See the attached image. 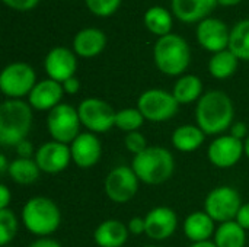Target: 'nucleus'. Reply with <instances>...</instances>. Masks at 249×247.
<instances>
[{
	"mask_svg": "<svg viewBox=\"0 0 249 247\" xmlns=\"http://www.w3.org/2000/svg\"><path fill=\"white\" fill-rule=\"evenodd\" d=\"M146 247H156V246H146Z\"/></svg>",
	"mask_w": 249,
	"mask_h": 247,
	"instance_id": "46",
	"label": "nucleus"
},
{
	"mask_svg": "<svg viewBox=\"0 0 249 247\" xmlns=\"http://www.w3.org/2000/svg\"><path fill=\"white\" fill-rule=\"evenodd\" d=\"M236 223L244 230H249V204H245L241 207V210L236 215Z\"/></svg>",
	"mask_w": 249,
	"mask_h": 247,
	"instance_id": "36",
	"label": "nucleus"
},
{
	"mask_svg": "<svg viewBox=\"0 0 249 247\" xmlns=\"http://www.w3.org/2000/svg\"><path fill=\"white\" fill-rule=\"evenodd\" d=\"M70 151H71L73 162L79 167L88 169L98 163L102 147L98 137L93 132H82L71 143Z\"/></svg>",
	"mask_w": 249,
	"mask_h": 247,
	"instance_id": "17",
	"label": "nucleus"
},
{
	"mask_svg": "<svg viewBox=\"0 0 249 247\" xmlns=\"http://www.w3.org/2000/svg\"><path fill=\"white\" fill-rule=\"evenodd\" d=\"M155 63L158 68L168 76L182 74L190 64V47L187 41L175 33L160 36L155 45Z\"/></svg>",
	"mask_w": 249,
	"mask_h": 247,
	"instance_id": "4",
	"label": "nucleus"
},
{
	"mask_svg": "<svg viewBox=\"0 0 249 247\" xmlns=\"http://www.w3.org/2000/svg\"><path fill=\"white\" fill-rule=\"evenodd\" d=\"M229 49L238 60L249 61V19L238 22L231 31Z\"/></svg>",
	"mask_w": 249,
	"mask_h": 247,
	"instance_id": "27",
	"label": "nucleus"
},
{
	"mask_svg": "<svg viewBox=\"0 0 249 247\" xmlns=\"http://www.w3.org/2000/svg\"><path fill=\"white\" fill-rule=\"evenodd\" d=\"M9 166H10V163H7L6 156L1 154V156H0V173L4 175L6 172H9Z\"/></svg>",
	"mask_w": 249,
	"mask_h": 247,
	"instance_id": "42",
	"label": "nucleus"
},
{
	"mask_svg": "<svg viewBox=\"0 0 249 247\" xmlns=\"http://www.w3.org/2000/svg\"><path fill=\"white\" fill-rule=\"evenodd\" d=\"M3 247H9V246H3Z\"/></svg>",
	"mask_w": 249,
	"mask_h": 247,
	"instance_id": "47",
	"label": "nucleus"
},
{
	"mask_svg": "<svg viewBox=\"0 0 249 247\" xmlns=\"http://www.w3.org/2000/svg\"><path fill=\"white\" fill-rule=\"evenodd\" d=\"M235 108L232 99L222 90H210L198 99L196 119L207 135L222 134L232 127Z\"/></svg>",
	"mask_w": 249,
	"mask_h": 247,
	"instance_id": "1",
	"label": "nucleus"
},
{
	"mask_svg": "<svg viewBox=\"0 0 249 247\" xmlns=\"http://www.w3.org/2000/svg\"><path fill=\"white\" fill-rule=\"evenodd\" d=\"M139 189V178L131 167L118 166L112 169L105 179V194L112 202H128Z\"/></svg>",
	"mask_w": 249,
	"mask_h": 247,
	"instance_id": "11",
	"label": "nucleus"
},
{
	"mask_svg": "<svg viewBox=\"0 0 249 247\" xmlns=\"http://www.w3.org/2000/svg\"><path fill=\"white\" fill-rule=\"evenodd\" d=\"M244 147H245V154L249 157V135L247 137V140H245V143H244Z\"/></svg>",
	"mask_w": 249,
	"mask_h": 247,
	"instance_id": "45",
	"label": "nucleus"
},
{
	"mask_svg": "<svg viewBox=\"0 0 249 247\" xmlns=\"http://www.w3.org/2000/svg\"><path fill=\"white\" fill-rule=\"evenodd\" d=\"M242 0H219V3L222 4V6H235V4H238V3H241Z\"/></svg>",
	"mask_w": 249,
	"mask_h": 247,
	"instance_id": "43",
	"label": "nucleus"
},
{
	"mask_svg": "<svg viewBox=\"0 0 249 247\" xmlns=\"http://www.w3.org/2000/svg\"><path fill=\"white\" fill-rule=\"evenodd\" d=\"M10 178L20 185H31L39 176V167L35 160L31 159H16L9 166Z\"/></svg>",
	"mask_w": 249,
	"mask_h": 247,
	"instance_id": "29",
	"label": "nucleus"
},
{
	"mask_svg": "<svg viewBox=\"0 0 249 247\" xmlns=\"http://www.w3.org/2000/svg\"><path fill=\"white\" fill-rule=\"evenodd\" d=\"M124 144H125V148L133 153L134 156L136 154H140L142 151H144L147 148L146 146V138L143 134L137 132V131H133V132H128L125 140H124Z\"/></svg>",
	"mask_w": 249,
	"mask_h": 247,
	"instance_id": "33",
	"label": "nucleus"
},
{
	"mask_svg": "<svg viewBox=\"0 0 249 247\" xmlns=\"http://www.w3.org/2000/svg\"><path fill=\"white\" fill-rule=\"evenodd\" d=\"M39 0H3L4 4H7L9 7L19 10V12H28L32 10Z\"/></svg>",
	"mask_w": 249,
	"mask_h": 247,
	"instance_id": "34",
	"label": "nucleus"
},
{
	"mask_svg": "<svg viewBox=\"0 0 249 247\" xmlns=\"http://www.w3.org/2000/svg\"><path fill=\"white\" fill-rule=\"evenodd\" d=\"M178 102L172 93L160 89H150L140 95L137 100V109L144 119L152 122L169 121L178 112Z\"/></svg>",
	"mask_w": 249,
	"mask_h": 247,
	"instance_id": "6",
	"label": "nucleus"
},
{
	"mask_svg": "<svg viewBox=\"0 0 249 247\" xmlns=\"http://www.w3.org/2000/svg\"><path fill=\"white\" fill-rule=\"evenodd\" d=\"M63 89L69 95H76L79 92V89H80V83H79V80L76 77H70L69 80H66L63 83Z\"/></svg>",
	"mask_w": 249,
	"mask_h": 247,
	"instance_id": "39",
	"label": "nucleus"
},
{
	"mask_svg": "<svg viewBox=\"0 0 249 247\" xmlns=\"http://www.w3.org/2000/svg\"><path fill=\"white\" fill-rule=\"evenodd\" d=\"M206 134L196 125H181L172 134V144L177 150L190 153L204 143Z\"/></svg>",
	"mask_w": 249,
	"mask_h": 247,
	"instance_id": "23",
	"label": "nucleus"
},
{
	"mask_svg": "<svg viewBox=\"0 0 249 247\" xmlns=\"http://www.w3.org/2000/svg\"><path fill=\"white\" fill-rule=\"evenodd\" d=\"M64 89L61 83L53 79L42 80L36 83L29 93V105L36 111H51L57 105H60Z\"/></svg>",
	"mask_w": 249,
	"mask_h": 247,
	"instance_id": "18",
	"label": "nucleus"
},
{
	"mask_svg": "<svg viewBox=\"0 0 249 247\" xmlns=\"http://www.w3.org/2000/svg\"><path fill=\"white\" fill-rule=\"evenodd\" d=\"M79 118L90 132H107L115 125L117 112L112 106L101 99H85L79 108Z\"/></svg>",
	"mask_w": 249,
	"mask_h": 247,
	"instance_id": "10",
	"label": "nucleus"
},
{
	"mask_svg": "<svg viewBox=\"0 0 249 247\" xmlns=\"http://www.w3.org/2000/svg\"><path fill=\"white\" fill-rule=\"evenodd\" d=\"M245 230L236 221L220 224L214 234V245L217 247H245Z\"/></svg>",
	"mask_w": 249,
	"mask_h": 247,
	"instance_id": "24",
	"label": "nucleus"
},
{
	"mask_svg": "<svg viewBox=\"0 0 249 247\" xmlns=\"http://www.w3.org/2000/svg\"><path fill=\"white\" fill-rule=\"evenodd\" d=\"M10 199H12V194L9 188L6 185H1L0 186V210H6L7 205L10 204Z\"/></svg>",
	"mask_w": 249,
	"mask_h": 247,
	"instance_id": "40",
	"label": "nucleus"
},
{
	"mask_svg": "<svg viewBox=\"0 0 249 247\" xmlns=\"http://www.w3.org/2000/svg\"><path fill=\"white\" fill-rule=\"evenodd\" d=\"M22 220L28 231L44 237L58 229L61 214L58 207L50 198L35 197L25 204L22 210Z\"/></svg>",
	"mask_w": 249,
	"mask_h": 247,
	"instance_id": "5",
	"label": "nucleus"
},
{
	"mask_svg": "<svg viewBox=\"0 0 249 247\" xmlns=\"http://www.w3.org/2000/svg\"><path fill=\"white\" fill-rule=\"evenodd\" d=\"M121 0H86L88 9L98 16H109L120 7Z\"/></svg>",
	"mask_w": 249,
	"mask_h": 247,
	"instance_id": "32",
	"label": "nucleus"
},
{
	"mask_svg": "<svg viewBox=\"0 0 249 247\" xmlns=\"http://www.w3.org/2000/svg\"><path fill=\"white\" fill-rule=\"evenodd\" d=\"M245 151L244 143L232 135H222L216 138L209 147L210 162L220 169L235 166Z\"/></svg>",
	"mask_w": 249,
	"mask_h": 247,
	"instance_id": "13",
	"label": "nucleus"
},
{
	"mask_svg": "<svg viewBox=\"0 0 249 247\" xmlns=\"http://www.w3.org/2000/svg\"><path fill=\"white\" fill-rule=\"evenodd\" d=\"M219 0H172L175 16L185 23L204 20L214 10Z\"/></svg>",
	"mask_w": 249,
	"mask_h": 247,
	"instance_id": "19",
	"label": "nucleus"
},
{
	"mask_svg": "<svg viewBox=\"0 0 249 247\" xmlns=\"http://www.w3.org/2000/svg\"><path fill=\"white\" fill-rule=\"evenodd\" d=\"M247 132H248V128H247V125L244 122H236V124H233L231 127V135L241 140V141L245 138Z\"/></svg>",
	"mask_w": 249,
	"mask_h": 247,
	"instance_id": "38",
	"label": "nucleus"
},
{
	"mask_svg": "<svg viewBox=\"0 0 249 247\" xmlns=\"http://www.w3.org/2000/svg\"><path fill=\"white\" fill-rule=\"evenodd\" d=\"M144 223L147 237L153 240H166L175 233L178 218L174 210L168 207H156L147 213Z\"/></svg>",
	"mask_w": 249,
	"mask_h": 247,
	"instance_id": "15",
	"label": "nucleus"
},
{
	"mask_svg": "<svg viewBox=\"0 0 249 247\" xmlns=\"http://www.w3.org/2000/svg\"><path fill=\"white\" fill-rule=\"evenodd\" d=\"M128 227L118 220H107L98 226L93 239L99 247H123L128 239Z\"/></svg>",
	"mask_w": 249,
	"mask_h": 247,
	"instance_id": "21",
	"label": "nucleus"
},
{
	"mask_svg": "<svg viewBox=\"0 0 249 247\" xmlns=\"http://www.w3.org/2000/svg\"><path fill=\"white\" fill-rule=\"evenodd\" d=\"M44 66L50 79L58 83H64L70 77H74L77 63L74 54L70 49L64 47H57L47 54Z\"/></svg>",
	"mask_w": 249,
	"mask_h": 247,
	"instance_id": "16",
	"label": "nucleus"
},
{
	"mask_svg": "<svg viewBox=\"0 0 249 247\" xmlns=\"http://www.w3.org/2000/svg\"><path fill=\"white\" fill-rule=\"evenodd\" d=\"M28 247H61V245L53 239H39V240L31 243Z\"/></svg>",
	"mask_w": 249,
	"mask_h": 247,
	"instance_id": "41",
	"label": "nucleus"
},
{
	"mask_svg": "<svg viewBox=\"0 0 249 247\" xmlns=\"http://www.w3.org/2000/svg\"><path fill=\"white\" fill-rule=\"evenodd\" d=\"M36 74L26 63H12L0 74V89L10 99H19L29 95L35 87Z\"/></svg>",
	"mask_w": 249,
	"mask_h": 247,
	"instance_id": "8",
	"label": "nucleus"
},
{
	"mask_svg": "<svg viewBox=\"0 0 249 247\" xmlns=\"http://www.w3.org/2000/svg\"><path fill=\"white\" fill-rule=\"evenodd\" d=\"M241 207V197L231 186H219L213 189L204 201V213H207L213 221L222 224L233 221Z\"/></svg>",
	"mask_w": 249,
	"mask_h": 247,
	"instance_id": "9",
	"label": "nucleus"
},
{
	"mask_svg": "<svg viewBox=\"0 0 249 247\" xmlns=\"http://www.w3.org/2000/svg\"><path fill=\"white\" fill-rule=\"evenodd\" d=\"M18 231V220L15 214L6 208L0 210V245L7 246L9 242L13 240Z\"/></svg>",
	"mask_w": 249,
	"mask_h": 247,
	"instance_id": "31",
	"label": "nucleus"
},
{
	"mask_svg": "<svg viewBox=\"0 0 249 247\" xmlns=\"http://www.w3.org/2000/svg\"><path fill=\"white\" fill-rule=\"evenodd\" d=\"M184 231L185 236L194 243L207 242L214 231V221L207 213H193L184 223Z\"/></svg>",
	"mask_w": 249,
	"mask_h": 247,
	"instance_id": "22",
	"label": "nucleus"
},
{
	"mask_svg": "<svg viewBox=\"0 0 249 247\" xmlns=\"http://www.w3.org/2000/svg\"><path fill=\"white\" fill-rule=\"evenodd\" d=\"M80 118L77 109L67 103H60L50 111L47 127L54 141L69 144L76 140L80 128Z\"/></svg>",
	"mask_w": 249,
	"mask_h": 247,
	"instance_id": "7",
	"label": "nucleus"
},
{
	"mask_svg": "<svg viewBox=\"0 0 249 247\" xmlns=\"http://www.w3.org/2000/svg\"><path fill=\"white\" fill-rule=\"evenodd\" d=\"M231 31L226 23L216 17H206L198 23L197 28V39L200 45L212 52H220L229 48Z\"/></svg>",
	"mask_w": 249,
	"mask_h": 247,
	"instance_id": "12",
	"label": "nucleus"
},
{
	"mask_svg": "<svg viewBox=\"0 0 249 247\" xmlns=\"http://www.w3.org/2000/svg\"><path fill=\"white\" fill-rule=\"evenodd\" d=\"M144 25L152 33L165 36V35L171 33L172 17L166 9H163L160 6H153L144 13Z\"/></svg>",
	"mask_w": 249,
	"mask_h": 247,
	"instance_id": "28",
	"label": "nucleus"
},
{
	"mask_svg": "<svg viewBox=\"0 0 249 247\" xmlns=\"http://www.w3.org/2000/svg\"><path fill=\"white\" fill-rule=\"evenodd\" d=\"M16 151H18V154H19L22 159H29L31 154L34 153V147H32V144H31L29 141L23 140V141H20V143L16 146Z\"/></svg>",
	"mask_w": 249,
	"mask_h": 247,
	"instance_id": "37",
	"label": "nucleus"
},
{
	"mask_svg": "<svg viewBox=\"0 0 249 247\" xmlns=\"http://www.w3.org/2000/svg\"><path fill=\"white\" fill-rule=\"evenodd\" d=\"M32 125L31 105L20 99L4 100L0 106V144L4 147L18 146L26 140Z\"/></svg>",
	"mask_w": 249,
	"mask_h": 247,
	"instance_id": "2",
	"label": "nucleus"
},
{
	"mask_svg": "<svg viewBox=\"0 0 249 247\" xmlns=\"http://www.w3.org/2000/svg\"><path fill=\"white\" fill-rule=\"evenodd\" d=\"M131 169L139 181L147 185H160L174 175L175 160L171 151L163 147H147L134 156Z\"/></svg>",
	"mask_w": 249,
	"mask_h": 247,
	"instance_id": "3",
	"label": "nucleus"
},
{
	"mask_svg": "<svg viewBox=\"0 0 249 247\" xmlns=\"http://www.w3.org/2000/svg\"><path fill=\"white\" fill-rule=\"evenodd\" d=\"M128 231L131 234H142V233H146V223H144V218H140V217H134L130 220L128 223Z\"/></svg>",
	"mask_w": 249,
	"mask_h": 247,
	"instance_id": "35",
	"label": "nucleus"
},
{
	"mask_svg": "<svg viewBox=\"0 0 249 247\" xmlns=\"http://www.w3.org/2000/svg\"><path fill=\"white\" fill-rule=\"evenodd\" d=\"M71 159V151L67 144L50 141L42 144L35 153V162L39 170L45 173H58L64 170Z\"/></svg>",
	"mask_w": 249,
	"mask_h": 247,
	"instance_id": "14",
	"label": "nucleus"
},
{
	"mask_svg": "<svg viewBox=\"0 0 249 247\" xmlns=\"http://www.w3.org/2000/svg\"><path fill=\"white\" fill-rule=\"evenodd\" d=\"M144 122V116L142 115V112L139 109H123L120 112H117L115 116V125L125 132H133L136 130H139Z\"/></svg>",
	"mask_w": 249,
	"mask_h": 247,
	"instance_id": "30",
	"label": "nucleus"
},
{
	"mask_svg": "<svg viewBox=\"0 0 249 247\" xmlns=\"http://www.w3.org/2000/svg\"><path fill=\"white\" fill-rule=\"evenodd\" d=\"M190 247H217L214 243H212V242H200V243H194L193 246Z\"/></svg>",
	"mask_w": 249,
	"mask_h": 247,
	"instance_id": "44",
	"label": "nucleus"
},
{
	"mask_svg": "<svg viewBox=\"0 0 249 247\" xmlns=\"http://www.w3.org/2000/svg\"><path fill=\"white\" fill-rule=\"evenodd\" d=\"M238 68V58L231 49L216 52L209 63L210 74L216 79H228Z\"/></svg>",
	"mask_w": 249,
	"mask_h": 247,
	"instance_id": "26",
	"label": "nucleus"
},
{
	"mask_svg": "<svg viewBox=\"0 0 249 247\" xmlns=\"http://www.w3.org/2000/svg\"><path fill=\"white\" fill-rule=\"evenodd\" d=\"M107 45V36L101 29L86 28L76 33L73 39L74 52L80 57L90 58L102 52Z\"/></svg>",
	"mask_w": 249,
	"mask_h": 247,
	"instance_id": "20",
	"label": "nucleus"
},
{
	"mask_svg": "<svg viewBox=\"0 0 249 247\" xmlns=\"http://www.w3.org/2000/svg\"><path fill=\"white\" fill-rule=\"evenodd\" d=\"M201 92H203L201 80L194 74H187L175 83L172 95L178 103H191L200 98Z\"/></svg>",
	"mask_w": 249,
	"mask_h": 247,
	"instance_id": "25",
	"label": "nucleus"
}]
</instances>
